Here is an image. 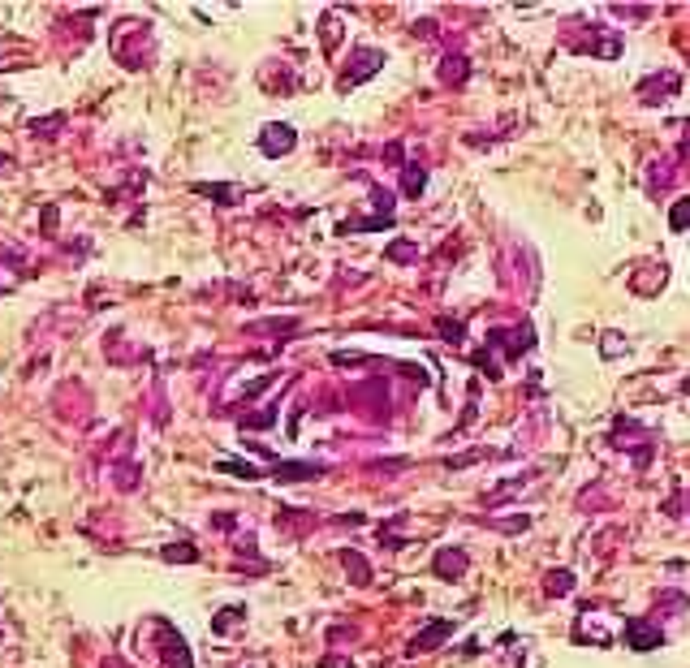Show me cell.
<instances>
[{
    "label": "cell",
    "mask_w": 690,
    "mask_h": 668,
    "mask_svg": "<svg viewBox=\"0 0 690 668\" xmlns=\"http://www.w3.org/2000/svg\"><path fill=\"white\" fill-rule=\"evenodd\" d=\"M298 147V130L294 125H280V121H272V125H264L259 130V151L264 156H289V151Z\"/></svg>",
    "instance_id": "obj_1"
},
{
    "label": "cell",
    "mask_w": 690,
    "mask_h": 668,
    "mask_svg": "<svg viewBox=\"0 0 690 668\" xmlns=\"http://www.w3.org/2000/svg\"><path fill=\"white\" fill-rule=\"evenodd\" d=\"M384 65V52H375V48H363V52H354V73H345L341 87H354V82H363L371 78V73Z\"/></svg>",
    "instance_id": "obj_2"
},
{
    "label": "cell",
    "mask_w": 690,
    "mask_h": 668,
    "mask_svg": "<svg viewBox=\"0 0 690 668\" xmlns=\"http://www.w3.org/2000/svg\"><path fill=\"white\" fill-rule=\"evenodd\" d=\"M626 642H630L634 651H652V647H660V642H664V634L652 630V625H643V621H626Z\"/></svg>",
    "instance_id": "obj_3"
},
{
    "label": "cell",
    "mask_w": 690,
    "mask_h": 668,
    "mask_svg": "<svg viewBox=\"0 0 690 668\" xmlns=\"http://www.w3.org/2000/svg\"><path fill=\"white\" fill-rule=\"evenodd\" d=\"M160 642H164V660H168V668H190V651H186V642L182 638H173V630L168 625H160Z\"/></svg>",
    "instance_id": "obj_4"
},
{
    "label": "cell",
    "mask_w": 690,
    "mask_h": 668,
    "mask_svg": "<svg viewBox=\"0 0 690 668\" xmlns=\"http://www.w3.org/2000/svg\"><path fill=\"white\" fill-rule=\"evenodd\" d=\"M466 569V556H462V548H445L440 556H436V574L440 578H457Z\"/></svg>",
    "instance_id": "obj_5"
},
{
    "label": "cell",
    "mask_w": 690,
    "mask_h": 668,
    "mask_svg": "<svg viewBox=\"0 0 690 668\" xmlns=\"http://www.w3.org/2000/svg\"><path fill=\"white\" fill-rule=\"evenodd\" d=\"M449 634H453V621H436L427 634H419V638H415V655H419V651H427V647H436V642H445Z\"/></svg>",
    "instance_id": "obj_6"
},
{
    "label": "cell",
    "mask_w": 690,
    "mask_h": 668,
    "mask_svg": "<svg viewBox=\"0 0 690 668\" xmlns=\"http://www.w3.org/2000/svg\"><path fill=\"white\" fill-rule=\"evenodd\" d=\"M319 474V466H298V461H276V479H285V483H294V479H315Z\"/></svg>",
    "instance_id": "obj_7"
},
{
    "label": "cell",
    "mask_w": 690,
    "mask_h": 668,
    "mask_svg": "<svg viewBox=\"0 0 690 668\" xmlns=\"http://www.w3.org/2000/svg\"><path fill=\"white\" fill-rule=\"evenodd\" d=\"M423 190H427V168L423 164H405V194L419 198Z\"/></svg>",
    "instance_id": "obj_8"
},
{
    "label": "cell",
    "mask_w": 690,
    "mask_h": 668,
    "mask_svg": "<svg viewBox=\"0 0 690 668\" xmlns=\"http://www.w3.org/2000/svg\"><path fill=\"white\" fill-rule=\"evenodd\" d=\"M194 190H199V194H212L220 208H238V190H233V186H194Z\"/></svg>",
    "instance_id": "obj_9"
},
{
    "label": "cell",
    "mask_w": 690,
    "mask_h": 668,
    "mask_svg": "<svg viewBox=\"0 0 690 668\" xmlns=\"http://www.w3.org/2000/svg\"><path fill=\"white\" fill-rule=\"evenodd\" d=\"M389 259H393V263H410V259H419V246L401 238V242H393V246H389Z\"/></svg>",
    "instance_id": "obj_10"
},
{
    "label": "cell",
    "mask_w": 690,
    "mask_h": 668,
    "mask_svg": "<svg viewBox=\"0 0 690 668\" xmlns=\"http://www.w3.org/2000/svg\"><path fill=\"white\" fill-rule=\"evenodd\" d=\"M220 470L238 474V479H264V470H259V466H250V461H220Z\"/></svg>",
    "instance_id": "obj_11"
},
{
    "label": "cell",
    "mask_w": 690,
    "mask_h": 668,
    "mask_svg": "<svg viewBox=\"0 0 690 668\" xmlns=\"http://www.w3.org/2000/svg\"><path fill=\"white\" fill-rule=\"evenodd\" d=\"M570 582H574V574L570 569H561V574H548V595H566V590H570Z\"/></svg>",
    "instance_id": "obj_12"
},
{
    "label": "cell",
    "mask_w": 690,
    "mask_h": 668,
    "mask_svg": "<svg viewBox=\"0 0 690 668\" xmlns=\"http://www.w3.org/2000/svg\"><path fill=\"white\" fill-rule=\"evenodd\" d=\"M164 560H199V552L190 544H168L164 548Z\"/></svg>",
    "instance_id": "obj_13"
},
{
    "label": "cell",
    "mask_w": 690,
    "mask_h": 668,
    "mask_svg": "<svg viewBox=\"0 0 690 668\" xmlns=\"http://www.w3.org/2000/svg\"><path fill=\"white\" fill-rule=\"evenodd\" d=\"M462 78H466V61H453L449 57L445 61V82H462Z\"/></svg>",
    "instance_id": "obj_14"
},
{
    "label": "cell",
    "mask_w": 690,
    "mask_h": 668,
    "mask_svg": "<svg viewBox=\"0 0 690 668\" xmlns=\"http://www.w3.org/2000/svg\"><path fill=\"white\" fill-rule=\"evenodd\" d=\"M61 125H65V117H48V121H35L31 130H35V134H57Z\"/></svg>",
    "instance_id": "obj_15"
},
{
    "label": "cell",
    "mask_w": 690,
    "mask_h": 668,
    "mask_svg": "<svg viewBox=\"0 0 690 668\" xmlns=\"http://www.w3.org/2000/svg\"><path fill=\"white\" fill-rule=\"evenodd\" d=\"M345 565L354 569V582H367V578H371V574H367V565H363V556H354V552H350V556H345Z\"/></svg>",
    "instance_id": "obj_16"
},
{
    "label": "cell",
    "mask_w": 690,
    "mask_h": 668,
    "mask_svg": "<svg viewBox=\"0 0 690 668\" xmlns=\"http://www.w3.org/2000/svg\"><path fill=\"white\" fill-rule=\"evenodd\" d=\"M621 354V337L617 332H604V358H617Z\"/></svg>",
    "instance_id": "obj_17"
},
{
    "label": "cell",
    "mask_w": 690,
    "mask_h": 668,
    "mask_svg": "<svg viewBox=\"0 0 690 668\" xmlns=\"http://www.w3.org/2000/svg\"><path fill=\"white\" fill-rule=\"evenodd\" d=\"M686 208H690L686 198H682V203H673V233H682V228H686Z\"/></svg>",
    "instance_id": "obj_18"
},
{
    "label": "cell",
    "mask_w": 690,
    "mask_h": 668,
    "mask_svg": "<svg viewBox=\"0 0 690 668\" xmlns=\"http://www.w3.org/2000/svg\"><path fill=\"white\" fill-rule=\"evenodd\" d=\"M440 332H445L449 341H462V337H466V332H462V324H453V319H440Z\"/></svg>",
    "instance_id": "obj_19"
},
{
    "label": "cell",
    "mask_w": 690,
    "mask_h": 668,
    "mask_svg": "<svg viewBox=\"0 0 690 668\" xmlns=\"http://www.w3.org/2000/svg\"><path fill=\"white\" fill-rule=\"evenodd\" d=\"M319 668H354V664H341V660H324Z\"/></svg>",
    "instance_id": "obj_20"
}]
</instances>
